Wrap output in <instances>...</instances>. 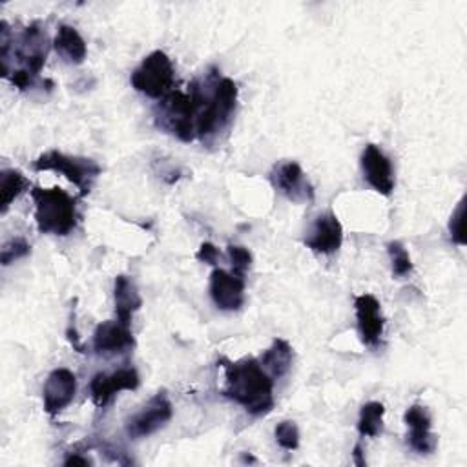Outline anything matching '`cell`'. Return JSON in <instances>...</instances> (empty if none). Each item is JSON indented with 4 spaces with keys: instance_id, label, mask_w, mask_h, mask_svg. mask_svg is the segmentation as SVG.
<instances>
[{
    "instance_id": "obj_1",
    "label": "cell",
    "mask_w": 467,
    "mask_h": 467,
    "mask_svg": "<svg viewBox=\"0 0 467 467\" xmlns=\"http://www.w3.org/2000/svg\"><path fill=\"white\" fill-rule=\"evenodd\" d=\"M201 108L195 124V135L204 146H212L230 128L235 106L237 86L228 77H219L215 67L204 75L201 82Z\"/></svg>"
},
{
    "instance_id": "obj_2",
    "label": "cell",
    "mask_w": 467,
    "mask_h": 467,
    "mask_svg": "<svg viewBox=\"0 0 467 467\" xmlns=\"http://www.w3.org/2000/svg\"><path fill=\"white\" fill-rule=\"evenodd\" d=\"M223 396L239 403L252 416H265L274 407V379L254 358L239 361L223 359Z\"/></svg>"
},
{
    "instance_id": "obj_3",
    "label": "cell",
    "mask_w": 467,
    "mask_h": 467,
    "mask_svg": "<svg viewBox=\"0 0 467 467\" xmlns=\"http://www.w3.org/2000/svg\"><path fill=\"white\" fill-rule=\"evenodd\" d=\"M49 49V40L46 31L38 22L29 24L13 40V49L7 44H0V60H5L13 55V64L2 71L4 78H7L18 89H27L33 86L36 75L46 64Z\"/></svg>"
},
{
    "instance_id": "obj_4",
    "label": "cell",
    "mask_w": 467,
    "mask_h": 467,
    "mask_svg": "<svg viewBox=\"0 0 467 467\" xmlns=\"http://www.w3.org/2000/svg\"><path fill=\"white\" fill-rule=\"evenodd\" d=\"M201 108V84L192 80L188 91L173 89L153 109L155 126L171 133L182 142H192L195 135L197 115Z\"/></svg>"
},
{
    "instance_id": "obj_5",
    "label": "cell",
    "mask_w": 467,
    "mask_h": 467,
    "mask_svg": "<svg viewBox=\"0 0 467 467\" xmlns=\"http://www.w3.org/2000/svg\"><path fill=\"white\" fill-rule=\"evenodd\" d=\"M35 202V223L38 232L53 235H69L78 221L75 199L58 186L31 190Z\"/></svg>"
},
{
    "instance_id": "obj_6",
    "label": "cell",
    "mask_w": 467,
    "mask_h": 467,
    "mask_svg": "<svg viewBox=\"0 0 467 467\" xmlns=\"http://www.w3.org/2000/svg\"><path fill=\"white\" fill-rule=\"evenodd\" d=\"M131 86L150 97V99H162L170 91H173V82H175V69L170 60V57L157 49L151 51L148 57L142 58V62L133 69L130 77Z\"/></svg>"
},
{
    "instance_id": "obj_7",
    "label": "cell",
    "mask_w": 467,
    "mask_h": 467,
    "mask_svg": "<svg viewBox=\"0 0 467 467\" xmlns=\"http://www.w3.org/2000/svg\"><path fill=\"white\" fill-rule=\"evenodd\" d=\"M33 168L36 171L53 170L62 173L69 182H73L80 190V195H88L91 192L95 179L100 175V166L93 159L75 157V155L71 157L58 150H49L42 153L33 162Z\"/></svg>"
},
{
    "instance_id": "obj_8",
    "label": "cell",
    "mask_w": 467,
    "mask_h": 467,
    "mask_svg": "<svg viewBox=\"0 0 467 467\" xmlns=\"http://www.w3.org/2000/svg\"><path fill=\"white\" fill-rule=\"evenodd\" d=\"M173 416V407L164 390H159L137 414L126 421V434L133 440L144 438L164 427Z\"/></svg>"
},
{
    "instance_id": "obj_9",
    "label": "cell",
    "mask_w": 467,
    "mask_h": 467,
    "mask_svg": "<svg viewBox=\"0 0 467 467\" xmlns=\"http://www.w3.org/2000/svg\"><path fill=\"white\" fill-rule=\"evenodd\" d=\"M270 181L272 186L292 202L301 204L314 201V186L296 161H285L275 164L270 173Z\"/></svg>"
},
{
    "instance_id": "obj_10",
    "label": "cell",
    "mask_w": 467,
    "mask_h": 467,
    "mask_svg": "<svg viewBox=\"0 0 467 467\" xmlns=\"http://www.w3.org/2000/svg\"><path fill=\"white\" fill-rule=\"evenodd\" d=\"M139 383H140V378L133 367H124L111 374L97 372L89 381L91 400L97 407H106L115 398L117 392L135 390Z\"/></svg>"
},
{
    "instance_id": "obj_11",
    "label": "cell",
    "mask_w": 467,
    "mask_h": 467,
    "mask_svg": "<svg viewBox=\"0 0 467 467\" xmlns=\"http://www.w3.org/2000/svg\"><path fill=\"white\" fill-rule=\"evenodd\" d=\"M354 310H356V325L359 339L365 347L376 348L383 336V314L381 305L372 294H361L354 299Z\"/></svg>"
},
{
    "instance_id": "obj_12",
    "label": "cell",
    "mask_w": 467,
    "mask_h": 467,
    "mask_svg": "<svg viewBox=\"0 0 467 467\" xmlns=\"http://www.w3.org/2000/svg\"><path fill=\"white\" fill-rule=\"evenodd\" d=\"M75 394H77V376L64 367L51 370L42 389L44 410L49 416H57L73 401Z\"/></svg>"
},
{
    "instance_id": "obj_13",
    "label": "cell",
    "mask_w": 467,
    "mask_h": 467,
    "mask_svg": "<svg viewBox=\"0 0 467 467\" xmlns=\"http://www.w3.org/2000/svg\"><path fill=\"white\" fill-rule=\"evenodd\" d=\"M210 297L221 310H239L244 303V277L223 268H215L210 274Z\"/></svg>"
},
{
    "instance_id": "obj_14",
    "label": "cell",
    "mask_w": 467,
    "mask_h": 467,
    "mask_svg": "<svg viewBox=\"0 0 467 467\" xmlns=\"http://www.w3.org/2000/svg\"><path fill=\"white\" fill-rule=\"evenodd\" d=\"M363 179L381 195H390L394 190V173L389 157L376 144H367L361 153Z\"/></svg>"
},
{
    "instance_id": "obj_15",
    "label": "cell",
    "mask_w": 467,
    "mask_h": 467,
    "mask_svg": "<svg viewBox=\"0 0 467 467\" xmlns=\"http://www.w3.org/2000/svg\"><path fill=\"white\" fill-rule=\"evenodd\" d=\"M135 339L130 325L113 319L97 325L93 332V350L99 356H115L133 348Z\"/></svg>"
},
{
    "instance_id": "obj_16",
    "label": "cell",
    "mask_w": 467,
    "mask_h": 467,
    "mask_svg": "<svg viewBox=\"0 0 467 467\" xmlns=\"http://www.w3.org/2000/svg\"><path fill=\"white\" fill-rule=\"evenodd\" d=\"M341 243H343V226L339 219L330 212L317 215L305 237L306 248L317 254H334L336 250H339Z\"/></svg>"
},
{
    "instance_id": "obj_17",
    "label": "cell",
    "mask_w": 467,
    "mask_h": 467,
    "mask_svg": "<svg viewBox=\"0 0 467 467\" xmlns=\"http://www.w3.org/2000/svg\"><path fill=\"white\" fill-rule=\"evenodd\" d=\"M403 420L407 423V427L410 429L409 432V445L420 452V454H431L436 451L438 445V438L436 434L431 431V414L425 407L421 405H410L405 414Z\"/></svg>"
},
{
    "instance_id": "obj_18",
    "label": "cell",
    "mask_w": 467,
    "mask_h": 467,
    "mask_svg": "<svg viewBox=\"0 0 467 467\" xmlns=\"http://www.w3.org/2000/svg\"><path fill=\"white\" fill-rule=\"evenodd\" d=\"M113 299H115V314L117 319L131 325L133 314L140 308L142 299L139 296V290L135 283L128 275H117L113 285Z\"/></svg>"
},
{
    "instance_id": "obj_19",
    "label": "cell",
    "mask_w": 467,
    "mask_h": 467,
    "mask_svg": "<svg viewBox=\"0 0 467 467\" xmlns=\"http://www.w3.org/2000/svg\"><path fill=\"white\" fill-rule=\"evenodd\" d=\"M53 47L57 55L67 64H82L88 55V47L80 33L75 27L66 24L58 26L53 40Z\"/></svg>"
},
{
    "instance_id": "obj_20",
    "label": "cell",
    "mask_w": 467,
    "mask_h": 467,
    "mask_svg": "<svg viewBox=\"0 0 467 467\" xmlns=\"http://www.w3.org/2000/svg\"><path fill=\"white\" fill-rule=\"evenodd\" d=\"M292 361H294V350H292L290 343L281 337H275L259 359L261 367L266 370V374L272 379L283 378L290 370Z\"/></svg>"
},
{
    "instance_id": "obj_21",
    "label": "cell",
    "mask_w": 467,
    "mask_h": 467,
    "mask_svg": "<svg viewBox=\"0 0 467 467\" xmlns=\"http://www.w3.org/2000/svg\"><path fill=\"white\" fill-rule=\"evenodd\" d=\"M26 188H29V181L18 170H4L0 173V212L5 213Z\"/></svg>"
},
{
    "instance_id": "obj_22",
    "label": "cell",
    "mask_w": 467,
    "mask_h": 467,
    "mask_svg": "<svg viewBox=\"0 0 467 467\" xmlns=\"http://www.w3.org/2000/svg\"><path fill=\"white\" fill-rule=\"evenodd\" d=\"M383 414H385V407L379 401L365 403L359 410V420H358L359 434L368 438L378 436L383 429Z\"/></svg>"
},
{
    "instance_id": "obj_23",
    "label": "cell",
    "mask_w": 467,
    "mask_h": 467,
    "mask_svg": "<svg viewBox=\"0 0 467 467\" xmlns=\"http://www.w3.org/2000/svg\"><path fill=\"white\" fill-rule=\"evenodd\" d=\"M387 252H389V257H390L392 274L396 277H405V275H409L412 272L410 255H409L407 248L400 241H390L387 244Z\"/></svg>"
},
{
    "instance_id": "obj_24",
    "label": "cell",
    "mask_w": 467,
    "mask_h": 467,
    "mask_svg": "<svg viewBox=\"0 0 467 467\" xmlns=\"http://www.w3.org/2000/svg\"><path fill=\"white\" fill-rule=\"evenodd\" d=\"M274 434H275L277 445L283 447L285 451H296L299 447V429L294 421L285 420L277 423Z\"/></svg>"
},
{
    "instance_id": "obj_25",
    "label": "cell",
    "mask_w": 467,
    "mask_h": 467,
    "mask_svg": "<svg viewBox=\"0 0 467 467\" xmlns=\"http://www.w3.org/2000/svg\"><path fill=\"white\" fill-rule=\"evenodd\" d=\"M31 252L29 243L24 237H13L9 239L4 246H2V254H0V261L4 266L11 265L13 261L27 255Z\"/></svg>"
},
{
    "instance_id": "obj_26",
    "label": "cell",
    "mask_w": 467,
    "mask_h": 467,
    "mask_svg": "<svg viewBox=\"0 0 467 467\" xmlns=\"http://www.w3.org/2000/svg\"><path fill=\"white\" fill-rule=\"evenodd\" d=\"M226 250H228V257H230L234 274L239 277H244L246 270L252 265V254L244 246H239V244H228Z\"/></svg>"
},
{
    "instance_id": "obj_27",
    "label": "cell",
    "mask_w": 467,
    "mask_h": 467,
    "mask_svg": "<svg viewBox=\"0 0 467 467\" xmlns=\"http://www.w3.org/2000/svg\"><path fill=\"white\" fill-rule=\"evenodd\" d=\"M463 217H465V201L462 199L456 206V210L452 212L451 215V221H449V234H451V239L463 246L465 244V234H463Z\"/></svg>"
},
{
    "instance_id": "obj_28",
    "label": "cell",
    "mask_w": 467,
    "mask_h": 467,
    "mask_svg": "<svg viewBox=\"0 0 467 467\" xmlns=\"http://www.w3.org/2000/svg\"><path fill=\"white\" fill-rule=\"evenodd\" d=\"M195 257L202 263H208V265H215L217 259H219V250L212 244V243H202L201 248L197 250Z\"/></svg>"
},
{
    "instance_id": "obj_29",
    "label": "cell",
    "mask_w": 467,
    "mask_h": 467,
    "mask_svg": "<svg viewBox=\"0 0 467 467\" xmlns=\"http://www.w3.org/2000/svg\"><path fill=\"white\" fill-rule=\"evenodd\" d=\"M91 462L88 458H82L78 454H69L66 460H64V465H89Z\"/></svg>"
},
{
    "instance_id": "obj_30",
    "label": "cell",
    "mask_w": 467,
    "mask_h": 467,
    "mask_svg": "<svg viewBox=\"0 0 467 467\" xmlns=\"http://www.w3.org/2000/svg\"><path fill=\"white\" fill-rule=\"evenodd\" d=\"M352 456H354L356 465L363 467V465L367 463V462H365V458H363V451H361V445H359V443H356V445H354V452H352Z\"/></svg>"
}]
</instances>
